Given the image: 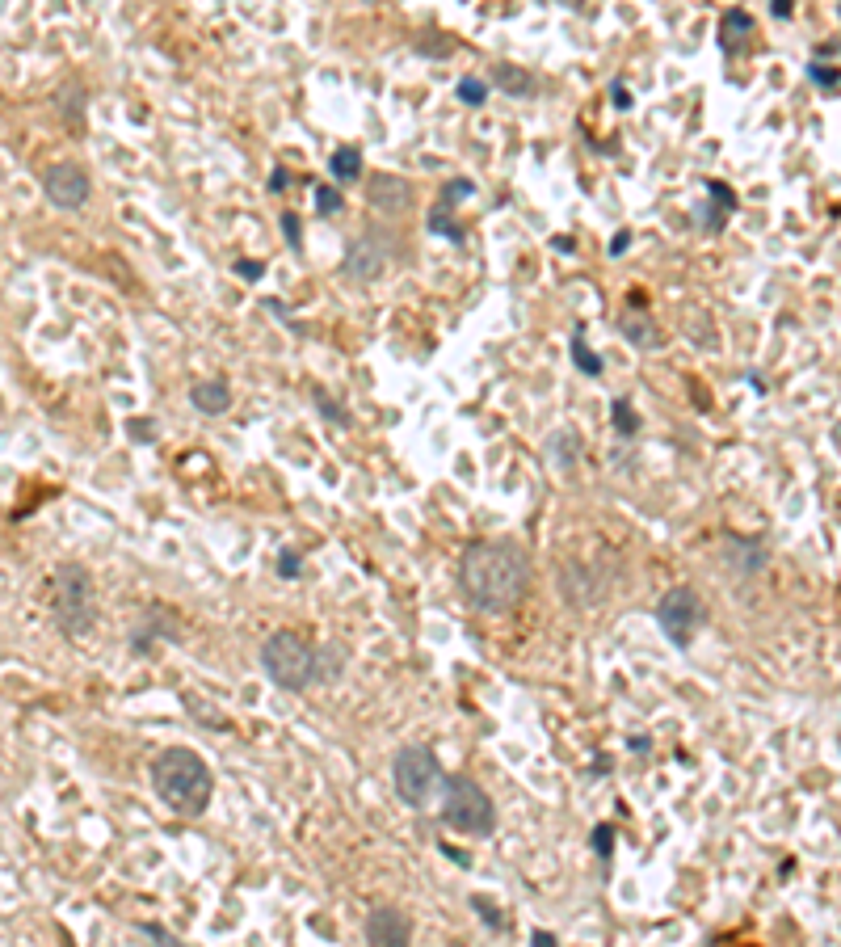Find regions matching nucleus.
I'll use <instances>...</instances> for the list:
<instances>
[{"label":"nucleus","mask_w":841,"mask_h":947,"mask_svg":"<svg viewBox=\"0 0 841 947\" xmlns=\"http://www.w3.org/2000/svg\"><path fill=\"white\" fill-rule=\"evenodd\" d=\"M535 564L518 543H471L459 556V590L467 594L471 607L480 611H509L518 607L530 590Z\"/></svg>","instance_id":"nucleus-1"},{"label":"nucleus","mask_w":841,"mask_h":947,"mask_svg":"<svg viewBox=\"0 0 841 947\" xmlns=\"http://www.w3.org/2000/svg\"><path fill=\"white\" fill-rule=\"evenodd\" d=\"M152 788L173 813L198 817L207 813V804L215 796V779H211V767L194 750L173 745V750H160L152 758Z\"/></svg>","instance_id":"nucleus-2"},{"label":"nucleus","mask_w":841,"mask_h":947,"mask_svg":"<svg viewBox=\"0 0 841 947\" xmlns=\"http://www.w3.org/2000/svg\"><path fill=\"white\" fill-rule=\"evenodd\" d=\"M51 619L68 640H85L97 623V590L85 564H59L51 577Z\"/></svg>","instance_id":"nucleus-3"},{"label":"nucleus","mask_w":841,"mask_h":947,"mask_svg":"<svg viewBox=\"0 0 841 947\" xmlns=\"http://www.w3.org/2000/svg\"><path fill=\"white\" fill-rule=\"evenodd\" d=\"M261 666L282 691H307L312 682H320L316 674V644L303 640L299 632H274L261 649Z\"/></svg>","instance_id":"nucleus-4"},{"label":"nucleus","mask_w":841,"mask_h":947,"mask_svg":"<svg viewBox=\"0 0 841 947\" xmlns=\"http://www.w3.org/2000/svg\"><path fill=\"white\" fill-rule=\"evenodd\" d=\"M442 821H446L455 834L480 838V834H492V825H497V813H492V800H488V792L480 788L476 779L455 775V779H446Z\"/></svg>","instance_id":"nucleus-5"},{"label":"nucleus","mask_w":841,"mask_h":947,"mask_svg":"<svg viewBox=\"0 0 841 947\" xmlns=\"http://www.w3.org/2000/svg\"><path fill=\"white\" fill-rule=\"evenodd\" d=\"M438 783H442V767L429 745H404L392 758V788L408 809H425Z\"/></svg>","instance_id":"nucleus-6"},{"label":"nucleus","mask_w":841,"mask_h":947,"mask_svg":"<svg viewBox=\"0 0 841 947\" xmlns=\"http://www.w3.org/2000/svg\"><path fill=\"white\" fill-rule=\"evenodd\" d=\"M656 623H661V632L669 636V644L686 649V644L694 640V632H699V623H703V602H699V594H694L690 586L669 590L661 602H656Z\"/></svg>","instance_id":"nucleus-7"},{"label":"nucleus","mask_w":841,"mask_h":947,"mask_svg":"<svg viewBox=\"0 0 841 947\" xmlns=\"http://www.w3.org/2000/svg\"><path fill=\"white\" fill-rule=\"evenodd\" d=\"M392 257H396V236L375 224V228L362 232V240H354L350 253H345V274L362 278V282H375V278L387 274Z\"/></svg>","instance_id":"nucleus-8"},{"label":"nucleus","mask_w":841,"mask_h":947,"mask_svg":"<svg viewBox=\"0 0 841 947\" xmlns=\"http://www.w3.org/2000/svg\"><path fill=\"white\" fill-rule=\"evenodd\" d=\"M43 190L51 198V207L59 211H80L89 203V173L72 165V160H64V165H51L43 173Z\"/></svg>","instance_id":"nucleus-9"},{"label":"nucleus","mask_w":841,"mask_h":947,"mask_svg":"<svg viewBox=\"0 0 841 947\" xmlns=\"http://www.w3.org/2000/svg\"><path fill=\"white\" fill-rule=\"evenodd\" d=\"M366 943L371 947H413V918L400 910H375L366 918Z\"/></svg>","instance_id":"nucleus-10"},{"label":"nucleus","mask_w":841,"mask_h":947,"mask_svg":"<svg viewBox=\"0 0 841 947\" xmlns=\"http://www.w3.org/2000/svg\"><path fill=\"white\" fill-rule=\"evenodd\" d=\"M366 198H371V207L383 211V215H404L408 207H413V186L396 173H375L371 181H366Z\"/></svg>","instance_id":"nucleus-11"},{"label":"nucleus","mask_w":841,"mask_h":947,"mask_svg":"<svg viewBox=\"0 0 841 947\" xmlns=\"http://www.w3.org/2000/svg\"><path fill=\"white\" fill-rule=\"evenodd\" d=\"M732 211H736V190L724 186V181H707V203L694 207V224L707 232H724Z\"/></svg>","instance_id":"nucleus-12"},{"label":"nucleus","mask_w":841,"mask_h":947,"mask_svg":"<svg viewBox=\"0 0 841 947\" xmlns=\"http://www.w3.org/2000/svg\"><path fill=\"white\" fill-rule=\"evenodd\" d=\"M753 38H757L753 13H745V9H728V13L720 17V51H724L728 59L745 55V51L753 47Z\"/></svg>","instance_id":"nucleus-13"},{"label":"nucleus","mask_w":841,"mask_h":947,"mask_svg":"<svg viewBox=\"0 0 841 947\" xmlns=\"http://www.w3.org/2000/svg\"><path fill=\"white\" fill-rule=\"evenodd\" d=\"M619 329L623 337L631 341L635 350H652V346H661V329H656V320L644 312V308H627L619 316Z\"/></svg>","instance_id":"nucleus-14"},{"label":"nucleus","mask_w":841,"mask_h":947,"mask_svg":"<svg viewBox=\"0 0 841 947\" xmlns=\"http://www.w3.org/2000/svg\"><path fill=\"white\" fill-rule=\"evenodd\" d=\"M190 400H194V409L198 413H228L232 409V388H228V379H198V384L190 388Z\"/></svg>","instance_id":"nucleus-15"},{"label":"nucleus","mask_w":841,"mask_h":947,"mask_svg":"<svg viewBox=\"0 0 841 947\" xmlns=\"http://www.w3.org/2000/svg\"><path fill=\"white\" fill-rule=\"evenodd\" d=\"M728 560H736V573H741V577H753L766 564V548L757 539H732L728 543Z\"/></svg>","instance_id":"nucleus-16"},{"label":"nucleus","mask_w":841,"mask_h":947,"mask_svg":"<svg viewBox=\"0 0 841 947\" xmlns=\"http://www.w3.org/2000/svg\"><path fill=\"white\" fill-rule=\"evenodd\" d=\"M492 85L505 89L509 97H530L535 93V76H530L526 68H514V64H497L492 68Z\"/></svg>","instance_id":"nucleus-17"},{"label":"nucleus","mask_w":841,"mask_h":947,"mask_svg":"<svg viewBox=\"0 0 841 947\" xmlns=\"http://www.w3.org/2000/svg\"><path fill=\"white\" fill-rule=\"evenodd\" d=\"M328 173H333V181H337V186H345V181H354V177L362 173V152H358L354 144L337 148V152H333V160H328Z\"/></svg>","instance_id":"nucleus-18"},{"label":"nucleus","mask_w":841,"mask_h":947,"mask_svg":"<svg viewBox=\"0 0 841 947\" xmlns=\"http://www.w3.org/2000/svg\"><path fill=\"white\" fill-rule=\"evenodd\" d=\"M547 442H551L547 455L556 459L560 468H572V459H577V451H581V447H577V434H572V430H560V434H551Z\"/></svg>","instance_id":"nucleus-19"},{"label":"nucleus","mask_w":841,"mask_h":947,"mask_svg":"<svg viewBox=\"0 0 841 947\" xmlns=\"http://www.w3.org/2000/svg\"><path fill=\"white\" fill-rule=\"evenodd\" d=\"M425 228H429V232H442L446 240H455V245L463 240V228L455 224V219H450V207H429V215H425Z\"/></svg>","instance_id":"nucleus-20"},{"label":"nucleus","mask_w":841,"mask_h":947,"mask_svg":"<svg viewBox=\"0 0 841 947\" xmlns=\"http://www.w3.org/2000/svg\"><path fill=\"white\" fill-rule=\"evenodd\" d=\"M455 93H459V102H463V106H484V102H488V80H480V76H463L459 85H455Z\"/></svg>","instance_id":"nucleus-21"},{"label":"nucleus","mask_w":841,"mask_h":947,"mask_svg":"<svg viewBox=\"0 0 841 947\" xmlns=\"http://www.w3.org/2000/svg\"><path fill=\"white\" fill-rule=\"evenodd\" d=\"M610 409H614V430H619L623 438H631L635 430H640V417H635V409L627 405V400H614Z\"/></svg>","instance_id":"nucleus-22"},{"label":"nucleus","mask_w":841,"mask_h":947,"mask_svg":"<svg viewBox=\"0 0 841 947\" xmlns=\"http://www.w3.org/2000/svg\"><path fill=\"white\" fill-rule=\"evenodd\" d=\"M808 76H812V85H816V89H825L829 97H837V68H833V64H816V59H812V64H808Z\"/></svg>","instance_id":"nucleus-23"},{"label":"nucleus","mask_w":841,"mask_h":947,"mask_svg":"<svg viewBox=\"0 0 841 947\" xmlns=\"http://www.w3.org/2000/svg\"><path fill=\"white\" fill-rule=\"evenodd\" d=\"M572 362L585 371V375H602V358L593 354V350H585V341L581 337H572Z\"/></svg>","instance_id":"nucleus-24"},{"label":"nucleus","mask_w":841,"mask_h":947,"mask_svg":"<svg viewBox=\"0 0 841 947\" xmlns=\"http://www.w3.org/2000/svg\"><path fill=\"white\" fill-rule=\"evenodd\" d=\"M341 207H345V198H341L337 186H316V211L320 215H341Z\"/></svg>","instance_id":"nucleus-25"},{"label":"nucleus","mask_w":841,"mask_h":947,"mask_svg":"<svg viewBox=\"0 0 841 947\" xmlns=\"http://www.w3.org/2000/svg\"><path fill=\"white\" fill-rule=\"evenodd\" d=\"M417 51H421V55L442 59V55L455 51V38H446V34H429V38H421V43H417Z\"/></svg>","instance_id":"nucleus-26"},{"label":"nucleus","mask_w":841,"mask_h":947,"mask_svg":"<svg viewBox=\"0 0 841 947\" xmlns=\"http://www.w3.org/2000/svg\"><path fill=\"white\" fill-rule=\"evenodd\" d=\"M80 102H85V93H80V85H68L64 89V106H59V114L68 118V127H80Z\"/></svg>","instance_id":"nucleus-27"},{"label":"nucleus","mask_w":841,"mask_h":947,"mask_svg":"<svg viewBox=\"0 0 841 947\" xmlns=\"http://www.w3.org/2000/svg\"><path fill=\"white\" fill-rule=\"evenodd\" d=\"M316 405H320V413H324L328 421H333V426H350V417L341 413V405H337V400H328L324 392H316Z\"/></svg>","instance_id":"nucleus-28"},{"label":"nucleus","mask_w":841,"mask_h":947,"mask_svg":"<svg viewBox=\"0 0 841 947\" xmlns=\"http://www.w3.org/2000/svg\"><path fill=\"white\" fill-rule=\"evenodd\" d=\"M299 232H303V224H299V215L295 211H286L282 215V236L291 240V249H303V240H299Z\"/></svg>","instance_id":"nucleus-29"},{"label":"nucleus","mask_w":841,"mask_h":947,"mask_svg":"<svg viewBox=\"0 0 841 947\" xmlns=\"http://www.w3.org/2000/svg\"><path fill=\"white\" fill-rule=\"evenodd\" d=\"M593 851H598L602 859H610V851H614V830H610V825H598V830H593Z\"/></svg>","instance_id":"nucleus-30"},{"label":"nucleus","mask_w":841,"mask_h":947,"mask_svg":"<svg viewBox=\"0 0 841 947\" xmlns=\"http://www.w3.org/2000/svg\"><path fill=\"white\" fill-rule=\"evenodd\" d=\"M471 190H476V186H471V181H446V190H442V203H438V207L455 203V198H467Z\"/></svg>","instance_id":"nucleus-31"},{"label":"nucleus","mask_w":841,"mask_h":947,"mask_svg":"<svg viewBox=\"0 0 841 947\" xmlns=\"http://www.w3.org/2000/svg\"><path fill=\"white\" fill-rule=\"evenodd\" d=\"M236 274L249 278V282H257V278L265 274V261H236Z\"/></svg>","instance_id":"nucleus-32"},{"label":"nucleus","mask_w":841,"mask_h":947,"mask_svg":"<svg viewBox=\"0 0 841 947\" xmlns=\"http://www.w3.org/2000/svg\"><path fill=\"white\" fill-rule=\"evenodd\" d=\"M610 97H614V106H619V110H631V89L623 85V80H614V85H610Z\"/></svg>","instance_id":"nucleus-33"},{"label":"nucleus","mask_w":841,"mask_h":947,"mask_svg":"<svg viewBox=\"0 0 841 947\" xmlns=\"http://www.w3.org/2000/svg\"><path fill=\"white\" fill-rule=\"evenodd\" d=\"M278 569H282V577H299V552H282Z\"/></svg>","instance_id":"nucleus-34"},{"label":"nucleus","mask_w":841,"mask_h":947,"mask_svg":"<svg viewBox=\"0 0 841 947\" xmlns=\"http://www.w3.org/2000/svg\"><path fill=\"white\" fill-rule=\"evenodd\" d=\"M291 186V173L286 169H274V177H270V194H278V190H286Z\"/></svg>","instance_id":"nucleus-35"},{"label":"nucleus","mask_w":841,"mask_h":947,"mask_svg":"<svg viewBox=\"0 0 841 947\" xmlns=\"http://www.w3.org/2000/svg\"><path fill=\"white\" fill-rule=\"evenodd\" d=\"M627 245H631V232H619V236H614V245H610V257L627 253Z\"/></svg>","instance_id":"nucleus-36"},{"label":"nucleus","mask_w":841,"mask_h":947,"mask_svg":"<svg viewBox=\"0 0 841 947\" xmlns=\"http://www.w3.org/2000/svg\"><path fill=\"white\" fill-rule=\"evenodd\" d=\"M530 943H535V947H556V935H551V931H535V935H530Z\"/></svg>","instance_id":"nucleus-37"},{"label":"nucleus","mask_w":841,"mask_h":947,"mask_svg":"<svg viewBox=\"0 0 841 947\" xmlns=\"http://www.w3.org/2000/svg\"><path fill=\"white\" fill-rule=\"evenodd\" d=\"M770 13H774V17H791V13H795V5H791V0H774V5H770Z\"/></svg>","instance_id":"nucleus-38"},{"label":"nucleus","mask_w":841,"mask_h":947,"mask_svg":"<svg viewBox=\"0 0 841 947\" xmlns=\"http://www.w3.org/2000/svg\"><path fill=\"white\" fill-rule=\"evenodd\" d=\"M131 434H135V438H148V434H156V430L148 426V421H131Z\"/></svg>","instance_id":"nucleus-39"}]
</instances>
